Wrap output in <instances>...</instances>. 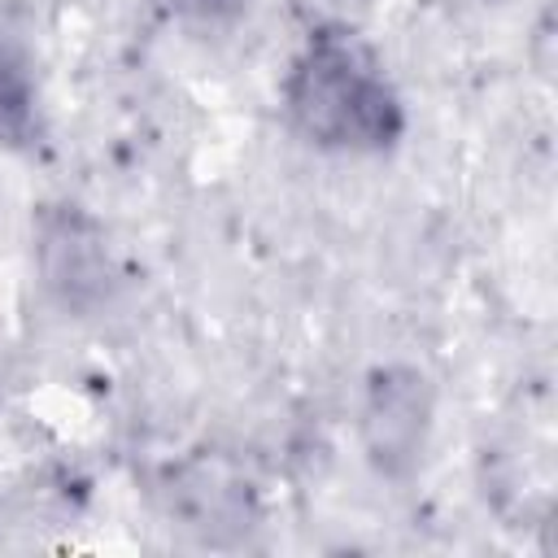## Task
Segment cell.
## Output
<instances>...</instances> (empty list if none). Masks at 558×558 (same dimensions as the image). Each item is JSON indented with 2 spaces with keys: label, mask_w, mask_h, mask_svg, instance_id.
Wrapping results in <instances>:
<instances>
[{
  "label": "cell",
  "mask_w": 558,
  "mask_h": 558,
  "mask_svg": "<svg viewBox=\"0 0 558 558\" xmlns=\"http://www.w3.org/2000/svg\"><path fill=\"white\" fill-rule=\"evenodd\" d=\"M283 113L323 153L371 157L405 135V100L357 31H305L283 74Z\"/></svg>",
  "instance_id": "cell-1"
},
{
  "label": "cell",
  "mask_w": 558,
  "mask_h": 558,
  "mask_svg": "<svg viewBox=\"0 0 558 558\" xmlns=\"http://www.w3.org/2000/svg\"><path fill=\"white\" fill-rule=\"evenodd\" d=\"M432 414H436V388L418 366H401V362L375 366L366 375L362 414H357L366 462L388 480L414 475L427 453Z\"/></svg>",
  "instance_id": "cell-2"
},
{
  "label": "cell",
  "mask_w": 558,
  "mask_h": 558,
  "mask_svg": "<svg viewBox=\"0 0 558 558\" xmlns=\"http://www.w3.org/2000/svg\"><path fill=\"white\" fill-rule=\"evenodd\" d=\"M39 270L48 292L65 310H92L105 301L113 262L105 231L74 205H48L39 214Z\"/></svg>",
  "instance_id": "cell-3"
},
{
  "label": "cell",
  "mask_w": 558,
  "mask_h": 558,
  "mask_svg": "<svg viewBox=\"0 0 558 558\" xmlns=\"http://www.w3.org/2000/svg\"><path fill=\"white\" fill-rule=\"evenodd\" d=\"M39 83L17 48V39L0 26V148L39 144Z\"/></svg>",
  "instance_id": "cell-4"
},
{
  "label": "cell",
  "mask_w": 558,
  "mask_h": 558,
  "mask_svg": "<svg viewBox=\"0 0 558 558\" xmlns=\"http://www.w3.org/2000/svg\"><path fill=\"white\" fill-rule=\"evenodd\" d=\"M371 0H288L292 17L305 31H357Z\"/></svg>",
  "instance_id": "cell-5"
},
{
  "label": "cell",
  "mask_w": 558,
  "mask_h": 558,
  "mask_svg": "<svg viewBox=\"0 0 558 558\" xmlns=\"http://www.w3.org/2000/svg\"><path fill=\"white\" fill-rule=\"evenodd\" d=\"M248 0H179V9H192L201 17H222V13H240Z\"/></svg>",
  "instance_id": "cell-6"
}]
</instances>
